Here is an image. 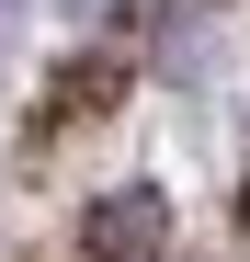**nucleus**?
<instances>
[{"label": "nucleus", "mask_w": 250, "mask_h": 262, "mask_svg": "<svg viewBox=\"0 0 250 262\" xmlns=\"http://www.w3.org/2000/svg\"><path fill=\"white\" fill-rule=\"evenodd\" d=\"M137 0H68V23H125Z\"/></svg>", "instance_id": "obj_2"}, {"label": "nucleus", "mask_w": 250, "mask_h": 262, "mask_svg": "<svg viewBox=\"0 0 250 262\" xmlns=\"http://www.w3.org/2000/svg\"><path fill=\"white\" fill-rule=\"evenodd\" d=\"M159 239H171V205H159L148 183H125V194H103L91 216H80V251L91 262H148Z\"/></svg>", "instance_id": "obj_1"}]
</instances>
